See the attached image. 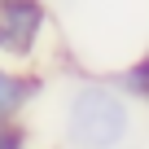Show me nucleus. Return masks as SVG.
<instances>
[{
  "label": "nucleus",
  "instance_id": "nucleus-1",
  "mask_svg": "<svg viewBox=\"0 0 149 149\" xmlns=\"http://www.w3.org/2000/svg\"><path fill=\"white\" fill-rule=\"evenodd\" d=\"M132 97H123L114 84H79L66 101V145L70 149H123L132 140Z\"/></svg>",
  "mask_w": 149,
  "mask_h": 149
},
{
  "label": "nucleus",
  "instance_id": "nucleus-2",
  "mask_svg": "<svg viewBox=\"0 0 149 149\" xmlns=\"http://www.w3.org/2000/svg\"><path fill=\"white\" fill-rule=\"evenodd\" d=\"M48 22L53 13L44 0H0V53L13 61H31Z\"/></svg>",
  "mask_w": 149,
  "mask_h": 149
},
{
  "label": "nucleus",
  "instance_id": "nucleus-3",
  "mask_svg": "<svg viewBox=\"0 0 149 149\" xmlns=\"http://www.w3.org/2000/svg\"><path fill=\"white\" fill-rule=\"evenodd\" d=\"M44 92V79L31 70H18V66H5L0 61V123L18 118L35 97Z\"/></svg>",
  "mask_w": 149,
  "mask_h": 149
},
{
  "label": "nucleus",
  "instance_id": "nucleus-4",
  "mask_svg": "<svg viewBox=\"0 0 149 149\" xmlns=\"http://www.w3.org/2000/svg\"><path fill=\"white\" fill-rule=\"evenodd\" d=\"M123 97H132V101H145L149 105V61L145 57H136L132 66H123L118 74H114V79H110Z\"/></svg>",
  "mask_w": 149,
  "mask_h": 149
},
{
  "label": "nucleus",
  "instance_id": "nucleus-5",
  "mask_svg": "<svg viewBox=\"0 0 149 149\" xmlns=\"http://www.w3.org/2000/svg\"><path fill=\"white\" fill-rule=\"evenodd\" d=\"M0 149H26V127H22L18 118L0 123Z\"/></svg>",
  "mask_w": 149,
  "mask_h": 149
},
{
  "label": "nucleus",
  "instance_id": "nucleus-6",
  "mask_svg": "<svg viewBox=\"0 0 149 149\" xmlns=\"http://www.w3.org/2000/svg\"><path fill=\"white\" fill-rule=\"evenodd\" d=\"M145 61H149V48H145Z\"/></svg>",
  "mask_w": 149,
  "mask_h": 149
}]
</instances>
